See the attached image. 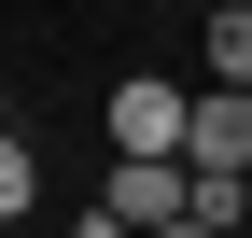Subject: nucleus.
I'll return each instance as SVG.
<instances>
[{
  "instance_id": "1",
  "label": "nucleus",
  "mask_w": 252,
  "mask_h": 238,
  "mask_svg": "<svg viewBox=\"0 0 252 238\" xmlns=\"http://www.w3.org/2000/svg\"><path fill=\"white\" fill-rule=\"evenodd\" d=\"M182 168H196V182H252V84H196Z\"/></svg>"
},
{
  "instance_id": "4",
  "label": "nucleus",
  "mask_w": 252,
  "mask_h": 238,
  "mask_svg": "<svg viewBox=\"0 0 252 238\" xmlns=\"http://www.w3.org/2000/svg\"><path fill=\"white\" fill-rule=\"evenodd\" d=\"M210 84H252V0H210Z\"/></svg>"
},
{
  "instance_id": "5",
  "label": "nucleus",
  "mask_w": 252,
  "mask_h": 238,
  "mask_svg": "<svg viewBox=\"0 0 252 238\" xmlns=\"http://www.w3.org/2000/svg\"><path fill=\"white\" fill-rule=\"evenodd\" d=\"M28 196H42V154H28V140H14V126H0V224H14V210H28Z\"/></svg>"
},
{
  "instance_id": "8",
  "label": "nucleus",
  "mask_w": 252,
  "mask_h": 238,
  "mask_svg": "<svg viewBox=\"0 0 252 238\" xmlns=\"http://www.w3.org/2000/svg\"><path fill=\"white\" fill-rule=\"evenodd\" d=\"M0 126H14V84H0Z\"/></svg>"
},
{
  "instance_id": "6",
  "label": "nucleus",
  "mask_w": 252,
  "mask_h": 238,
  "mask_svg": "<svg viewBox=\"0 0 252 238\" xmlns=\"http://www.w3.org/2000/svg\"><path fill=\"white\" fill-rule=\"evenodd\" d=\"M70 238H126V224H112V210H84V224H70Z\"/></svg>"
},
{
  "instance_id": "7",
  "label": "nucleus",
  "mask_w": 252,
  "mask_h": 238,
  "mask_svg": "<svg viewBox=\"0 0 252 238\" xmlns=\"http://www.w3.org/2000/svg\"><path fill=\"white\" fill-rule=\"evenodd\" d=\"M154 238H210V224H154Z\"/></svg>"
},
{
  "instance_id": "3",
  "label": "nucleus",
  "mask_w": 252,
  "mask_h": 238,
  "mask_svg": "<svg viewBox=\"0 0 252 238\" xmlns=\"http://www.w3.org/2000/svg\"><path fill=\"white\" fill-rule=\"evenodd\" d=\"M182 126H196V98H182V84H154V70L112 84V154H182Z\"/></svg>"
},
{
  "instance_id": "2",
  "label": "nucleus",
  "mask_w": 252,
  "mask_h": 238,
  "mask_svg": "<svg viewBox=\"0 0 252 238\" xmlns=\"http://www.w3.org/2000/svg\"><path fill=\"white\" fill-rule=\"evenodd\" d=\"M182 196H196V168H182V154H112L98 210H112L126 238H154V224H182Z\"/></svg>"
}]
</instances>
